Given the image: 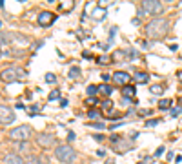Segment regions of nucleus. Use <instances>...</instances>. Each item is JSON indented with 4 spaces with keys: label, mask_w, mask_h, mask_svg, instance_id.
I'll list each match as a JSON object with an SVG mask.
<instances>
[{
    "label": "nucleus",
    "mask_w": 182,
    "mask_h": 164,
    "mask_svg": "<svg viewBox=\"0 0 182 164\" xmlns=\"http://www.w3.org/2000/svg\"><path fill=\"white\" fill-rule=\"evenodd\" d=\"M126 55H127V57H129L131 60H135V58H137V55H138V53L135 51V49H127V51H126Z\"/></svg>",
    "instance_id": "nucleus-24"
},
{
    "label": "nucleus",
    "mask_w": 182,
    "mask_h": 164,
    "mask_svg": "<svg viewBox=\"0 0 182 164\" xmlns=\"http://www.w3.org/2000/svg\"><path fill=\"white\" fill-rule=\"evenodd\" d=\"M142 9L149 15H160L164 11V6L158 2V0H144L142 2Z\"/></svg>",
    "instance_id": "nucleus-5"
},
{
    "label": "nucleus",
    "mask_w": 182,
    "mask_h": 164,
    "mask_svg": "<svg viewBox=\"0 0 182 164\" xmlns=\"http://www.w3.org/2000/svg\"><path fill=\"white\" fill-rule=\"evenodd\" d=\"M167 27H170V24L166 18H153L146 26V35L153 40H160L167 33Z\"/></svg>",
    "instance_id": "nucleus-1"
},
{
    "label": "nucleus",
    "mask_w": 182,
    "mask_h": 164,
    "mask_svg": "<svg viewBox=\"0 0 182 164\" xmlns=\"http://www.w3.org/2000/svg\"><path fill=\"white\" fill-rule=\"evenodd\" d=\"M122 57H126V51H120V49H118V51H115V53H113V57H111V58L115 60V62H118V60L122 58Z\"/></svg>",
    "instance_id": "nucleus-19"
},
{
    "label": "nucleus",
    "mask_w": 182,
    "mask_h": 164,
    "mask_svg": "<svg viewBox=\"0 0 182 164\" xmlns=\"http://www.w3.org/2000/svg\"><path fill=\"white\" fill-rule=\"evenodd\" d=\"M97 62H98V64H107V57H100Z\"/></svg>",
    "instance_id": "nucleus-27"
},
{
    "label": "nucleus",
    "mask_w": 182,
    "mask_h": 164,
    "mask_svg": "<svg viewBox=\"0 0 182 164\" xmlns=\"http://www.w3.org/2000/svg\"><path fill=\"white\" fill-rule=\"evenodd\" d=\"M82 55H84V57H86V58H91V53H89V51H84Z\"/></svg>",
    "instance_id": "nucleus-33"
},
{
    "label": "nucleus",
    "mask_w": 182,
    "mask_h": 164,
    "mask_svg": "<svg viewBox=\"0 0 182 164\" xmlns=\"http://www.w3.org/2000/svg\"><path fill=\"white\" fill-rule=\"evenodd\" d=\"M158 122H160L158 119H153V120H146V126L149 128V126H155V124H158Z\"/></svg>",
    "instance_id": "nucleus-26"
},
{
    "label": "nucleus",
    "mask_w": 182,
    "mask_h": 164,
    "mask_svg": "<svg viewBox=\"0 0 182 164\" xmlns=\"http://www.w3.org/2000/svg\"><path fill=\"white\" fill-rule=\"evenodd\" d=\"M87 104H97V100L93 99V97H89V99H87Z\"/></svg>",
    "instance_id": "nucleus-31"
},
{
    "label": "nucleus",
    "mask_w": 182,
    "mask_h": 164,
    "mask_svg": "<svg viewBox=\"0 0 182 164\" xmlns=\"http://www.w3.org/2000/svg\"><path fill=\"white\" fill-rule=\"evenodd\" d=\"M149 91H151V95H162L164 93V88L160 86V84H153L149 88Z\"/></svg>",
    "instance_id": "nucleus-15"
},
{
    "label": "nucleus",
    "mask_w": 182,
    "mask_h": 164,
    "mask_svg": "<svg viewBox=\"0 0 182 164\" xmlns=\"http://www.w3.org/2000/svg\"><path fill=\"white\" fill-rule=\"evenodd\" d=\"M80 77V67L78 66H73L69 69V79H78Z\"/></svg>",
    "instance_id": "nucleus-17"
},
{
    "label": "nucleus",
    "mask_w": 182,
    "mask_h": 164,
    "mask_svg": "<svg viewBox=\"0 0 182 164\" xmlns=\"http://www.w3.org/2000/svg\"><path fill=\"white\" fill-rule=\"evenodd\" d=\"M87 117H89V119H98L100 117V111H98V109H89Z\"/></svg>",
    "instance_id": "nucleus-20"
},
{
    "label": "nucleus",
    "mask_w": 182,
    "mask_h": 164,
    "mask_svg": "<svg viewBox=\"0 0 182 164\" xmlns=\"http://www.w3.org/2000/svg\"><path fill=\"white\" fill-rule=\"evenodd\" d=\"M37 142L42 148H49L53 142H55V135H51V133H38L37 135Z\"/></svg>",
    "instance_id": "nucleus-7"
},
{
    "label": "nucleus",
    "mask_w": 182,
    "mask_h": 164,
    "mask_svg": "<svg viewBox=\"0 0 182 164\" xmlns=\"http://www.w3.org/2000/svg\"><path fill=\"white\" fill-rule=\"evenodd\" d=\"M98 91L102 93V95H106V97H109V95L113 93L111 86H109V84H106V82H104V84H100V86H98Z\"/></svg>",
    "instance_id": "nucleus-14"
},
{
    "label": "nucleus",
    "mask_w": 182,
    "mask_h": 164,
    "mask_svg": "<svg viewBox=\"0 0 182 164\" xmlns=\"http://www.w3.org/2000/svg\"><path fill=\"white\" fill-rule=\"evenodd\" d=\"M171 108V100L170 99H162L158 102V109H170Z\"/></svg>",
    "instance_id": "nucleus-18"
},
{
    "label": "nucleus",
    "mask_w": 182,
    "mask_h": 164,
    "mask_svg": "<svg viewBox=\"0 0 182 164\" xmlns=\"http://www.w3.org/2000/svg\"><path fill=\"white\" fill-rule=\"evenodd\" d=\"M102 108L106 109V111H111V109H113V102H111V100H106V102H102Z\"/></svg>",
    "instance_id": "nucleus-23"
},
{
    "label": "nucleus",
    "mask_w": 182,
    "mask_h": 164,
    "mask_svg": "<svg viewBox=\"0 0 182 164\" xmlns=\"http://www.w3.org/2000/svg\"><path fill=\"white\" fill-rule=\"evenodd\" d=\"M93 126H95V128H104V124H102V122H95Z\"/></svg>",
    "instance_id": "nucleus-34"
},
{
    "label": "nucleus",
    "mask_w": 182,
    "mask_h": 164,
    "mask_svg": "<svg viewBox=\"0 0 182 164\" xmlns=\"http://www.w3.org/2000/svg\"><path fill=\"white\" fill-rule=\"evenodd\" d=\"M180 111H182V106H180V108H173V109H171V117H177Z\"/></svg>",
    "instance_id": "nucleus-25"
},
{
    "label": "nucleus",
    "mask_w": 182,
    "mask_h": 164,
    "mask_svg": "<svg viewBox=\"0 0 182 164\" xmlns=\"http://www.w3.org/2000/svg\"><path fill=\"white\" fill-rule=\"evenodd\" d=\"M31 133H33V129H31V126H17V128H13L11 131H9V139L11 140H18V142H26L31 137Z\"/></svg>",
    "instance_id": "nucleus-3"
},
{
    "label": "nucleus",
    "mask_w": 182,
    "mask_h": 164,
    "mask_svg": "<svg viewBox=\"0 0 182 164\" xmlns=\"http://www.w3.org/2000/svg\"><path fill=\"white\" fill-rule=\"evenodd\" d=\"M162 153H164V146H160L157 151H155V155H157V157H158V155H162Z\"/></svg>",
    "instance_id": "nucleus-29"
},
{
    "label": "nucleus",
    "mask_w": 182,
    "mask_h": 164,
    "mask_svg": "<svg viewBox=\"0 0 182 164\" xmlns=\"http://www.w3.org/2000/svg\"><path fill=\"white\" fill-rule=\"evenodd\" d=\"M111 80L115 82V84H118V86H127V82L131 80V77L126 71H117V73H113Z\"/></svg>",
    "instance_id": "nucleus-8"
},
{
    "label": "nucleus",
    "mask_w": 182,
    "mask_h": 164,
    "mask_svg": "<svg viewBox=\"0 0 182 164\" xmlns=\"http://www.w3.org/2000/svg\"><path fill=\"white\" fill-rule=\"evenodd\" d=\"M138 164H146V162H138Z\"/></svg>",
    "instance_id": "nucleus-37"
},
{
    "label": "nucleus",
    "mask_w": 182,
    "mask_h": 164,
    "mask_svg": "<svg viewBox=\"0 0 182 164\" xmlns=\"http://www.w3.org/2000/svg\"><path fill=\"white\" fill-rule=\"evenodd\" d=\"M67 104H69V102H67V99H62V100H60V106H62V108H66Z\"/></svg>",
    "instance_id": "nucleus-30"
},
{
    "label": "nucleus",
    "mask_w": 182,
    "mask_h": 164,
    "mask_svg": "<svg viewBox=\"0 0 182 164\" xmlns=\"http://www.w3.org/2000/svg\"><path fill=\"white\" fill-rule=\"evenodd\" d=\"M24 79V69L22 67H6V69L2 71V80L4 82H17V80H22Z\"/></svg>",
    "instance_id": "nucleus-4"
},
{
    "label": "nucleus",
    "mask_w": 182,
    "mask_h": 164,
    "mask_svg": "<svg viewBox=\"0 0 182 164\" xmlns=\"http://www.w3.org/2000/svg\"><path fill=\"white\" fill-rule=\"evenodd\" d=\"M106 164H113V162H111V161H107V162H106Z\"/></svg>",
    "instance_id": "nucleus-36"
},
{
    "label": "nucleus",
    "mask_w": 182,
    "mask_h": 164,
    "mask_svg": "<svg viewBox=\"0 0 182 164\" xmlns=\"http://www.w3.org/2000/svg\"><path fill=\"white\" fill-rule=\"evenodd\" d=\"M179 79H180V80H182V71H179Z\"/></svg>",
    "instance_id": "nucleus-35"
},
{
    "label": "nucleus",
    "mask_w": 182,
    "mask_h": 164,
    "mask_svg": "<svg viewBox=\"0 0 182 164\" xmlns=\"http://www.w3.org/2000/svg\"><path fill=\"white\" fill-rule=\"evenodd\" d=\"M0 120H2V124H11V122L15 120V113H13V109L8 108L6 104L0 106Z\"/></svg>",
    "instance_id": "nucleus-6"
},
{
    "label": "nucleus",
    "mask_w": 182,
    "mask_h": 164,
    "mask_svg": "<svg viewBox=\"0 0 182 164\" xmlns=\"http://www.w3.org/2000/svg\"><path fill=\"white\" fill-rule=\"evenodd\" d=\"M135 82H138V84H146L147 80H149V75L147 73H135Z\"/></svg>",
    "instance_id": "nucleus-13"
},
{
    "label": "nucleus",
    "mask_w": 182,
    "mask_h": 164,
    "mask_svg": "<svg viewBox=\"0 0 182 164\" xmlns=\"http://www.w3.org/2000/svg\"><path fill=\"white\" fill-rule=\"evenodd\" d=\"M91 17H93V20L100 22V20H104V17H106V9L104 8H95L93 13H91Z\"/></svg>",
    "instance_id": "nucleus-12"
},
{
    "label": "nucleus",
    "mask_w": 182,
    "mask_h": 164,
    "mask_svg": "<svg viewBox=\"0 0 182 164\" xmlns=\"http://www.w3.org/2000/svg\"><path fill=\"white\" fill-rule=\"evenodd\" d=\"M55 22V15H53V13H49V11H42L38 15V24L40 26H49V24H53Z\"/></svg>",
    "instance_id": "nucleus-9"
},
{
    "label": "nucleus",
    "mask_w": 182,
    "mask_h": 164,
    "mask_svg": "<svg viewBox=\"0 0 182 164\" xmlns=\"http://www.w3.org/2000/svg\"><path fill=\"white\" fill-rule=\"evenodd\" d=\"M109 77H113V75H109V73H102V80H104V82L109 80Z\"/></svg>",
    "instance_id": "nucleus-28"
},
{
    "label": "nucleus",
    "mask_w": 182,
    "mask_h": 164,
    "mask_svg": "<svg viewBox=\"0 0 182 164\" xmlns=\"http://www.w3.org/2000/svg\"><path fill=\"white\" fill-rule=\"evenodd\" d=\"M67 139H69V140H75V133H73V131H69V135H67Z\"/></svg>",
    "instance_id": "nucleus-32"
},
{
    "label": "nucleus",
    "mask_w": 182,
    "mask_h": 164,
    "mask_svg": "<svg viewBox=\"0 0 182 164\" xmlns=\"http://www.w3.org/2000/svg\"><path fill=\"white\" fill-rule=\"evenodd\" d=\"M46 82H49V84H55V82H57V77H55L53 73H48V75H46Z\"/></svg>",
    "instance_id": "nucleus-22"
},
{
    "label": "nucleus",
    "mask_w": 182,
    "mask_h": 164,
    "mask_svg": "<svg viewBox=\"0 0 182 164\" xmlns=\"http://www.w3.org/2000/svg\"><path fill=\"white\" fill-rule=\"evenodd\" d=\"M55 157L60 161V162H66V164H69L77 159V151L73 149L71 146H67V144H62V146H58L55 149Z\"/></svg>",
    "instance_id": "nucleus-2"
},
{
    "label": "nucleus",
    "mask_w": 182,
    "mask_h": 164,
    "mask_svg": "<svg viewBox=\"0 0 182 164\" xmlns=\"http://www.w3.org/2000/svg\"><path fill=\"white\" fill-rule=\"evenodd\" d=\"M58 97H60V91H58V90H53V91L49 93V97H48V99H49V100H57Z\"/></svg>",
    "instance_id": "nucleus-21"
},
{
    "label": "nucleus",
    "mask_w": 182,
    "mask_h": 164,
    "mask_svg": "<svg viewBox=\"0 0 182 164\" xmlns=\"http://www.w3.org/2000/svg\"><path fill=\"white\" fill-rule=\"evenodd\" d=\"M86 93L89 95V97H97L98 95V86H95V84H91V86H87V90H86Z\"/></svg>",
    "instance_id": "nucleus-16"
},
{
    "label": "nucleus",
    "mask_w": 182,
    "mask_h": 164,
    "mask_svg": "<svg viewBox=\"0 0 182 164\" xmlns=\"http://www.w3.org/2000/svg\"><path fill=\"white\" fill-rule=\"evenodd\" d=\"M135 93H137V90H135L133 86L127 84V86H124V90H122V99H127V100H129V99L135 97Z\"/></svg>",
    "instance_id": "nucleus-11"
},
{
    "label": "nucleus",
    "mask_w": 182,
    "mask_h": 164,
    "mask_svg": "<svg viewBox=\"0 0 182 164\" xmlns=\"http://www.w3.org/2000/svg\"><path fill=\"white\" fill-rule=\"evenodd\" d=\"M2 162H4V164H24V161L20 159L18 155H15V153H8V155H4Z\"/></svg>",
    "instance_id": "nucleus-10"
}]
</instances>
